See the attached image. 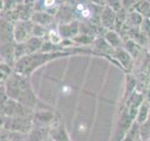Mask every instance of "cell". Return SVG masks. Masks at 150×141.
<instances>
[{"label":"cell","mask_w":150,"mask_h":141,"mask_svg":"<svg viewBox=\"0 0 150 141\" xmlns=\"http://www.w3.org/2000/svg\"><path fill=\"white\" fill-rule=\"evenodd\" d=\"M116 11L111 8L104 6L101 11L100 20L106 30H115Z\"/></svg>","instance_id":"6da1fadb"},{"label":"cell","mask_w":150,"mask_h":141,"mask_svg":"<svg viewBox=\"0 0 150 141\" xmlns=\"http://www.w3.org/2000/svg\"><path fill=\"white\" fill-rule=\"evenodd\" d=\"M115 58L119 61V64L127 70H130L133 68V58L131 56L129 52L127 51L125 48L121 47V48L115 49L114 53Z\"/></svg>","instance_id":"7a4b0ae2"},{"label":"cell","mask_w":150,"mask_h":141,"mask_svg":"<svg viewBox=\"0 0 150 141\" xmlns=\"http://www.w3.org/2000/svg\"><path fill=\"white\" fill-rule=\"evenodd\" d=\"M104 40L107 41V43L114 49L121 48L122 43H123L120 35L115 30H106Z\"/></svg>","instance_id":"3957f363"},{"label":"cell","mask_w":150,"mask_h":141,"mask_svg":"<svg viewBox=\"0 0 150 141\" xmlns=\"http://www.w3.org/2000/svg\"><path fill=\"white\" fill-rule=\"evenodd\" d=\"M133 11L141 14L144 18H148L150 14V2L146 0H137Z\"/></svg>","instance_id":"277c9868"},{"label":"cell","mask_w":150,"mask_h":141,"mask_svg":"<svg viewBox=\"0 0 150 141\" xmlns=\"http://www.w3.org/2000/svg\"><path fill=\"white\" fill-rule=\"evenodd\" d=\"M148 110H149V107L147 105H142L139 109L138 112V121L140 122H144L146 120V118H147V114H148Z\"/></svg>","instance_id":"5b68a950"},{"label":"cell","mask_w":150,"mask_h":141,"mask_svg":"<svg viewBox=\"0 0 150 141\" xmlns=\"http://www.w3.org/2000/svg\"><path fill=\"white\" fill-rule=\"evenodd\" d=\"M136 2H137V0H121L122 9H125L127 12L133 11Z\"/></svg>","instance_id":"8992f818"},{"label":"cell","mask_w":150,"mask_h":141,"mask_svg":"<svg viewBox=\"0 0 150 141\" xmlns=\"http://www.w3.org/2000/svg\"><path fill=\"white\" fill-rule=\"evenodd\" d=\"M104 1H105V6L111 8L116 12L122 9L121 0H104Z\"/></svg>","instance_id":"52a82bcc"},{"label":"cell","mask_w":150,"mask_h":141,"mask_svg":"<svg viewBox=\"0 0 150 141\" xmlns=\"http://www.w3.org/2000/svg\"><path fill=\"white\" fill-rule=\"evenodd\" d=\"M91 1L95 5H97V6H100V7H104L105 6L104 0H91Z\"/></svg>","instance_id":"ba28073f"},{"label":"cell","mask_w":150,"mask_h":141,"mask_svg":"<svg viewBox=\"0 0 150 141\" xmlns=\"http://www.w3.org/2000/svg\"><path fill=\"white\" fill-rule=\"evenodd\" d=\"M44 5H45V7L50 8L53 6V5H55V0H45Z\"/></svg>","instance_id":"9c48e42d"},{"label":"cell","mask_w":150,"mask_h":141,"mask_svg":"<svg viewBox=\"0 0 150 141\" xmlns=\"http://www.w3.org/2000/svg\"><path fill=\"white\" fill-rule=\"evenodd\" d=\"M148 18H149V19H150V14H149V17H148Z\"/></svg>","instance_id":"30bf717a"}]
</instances>
